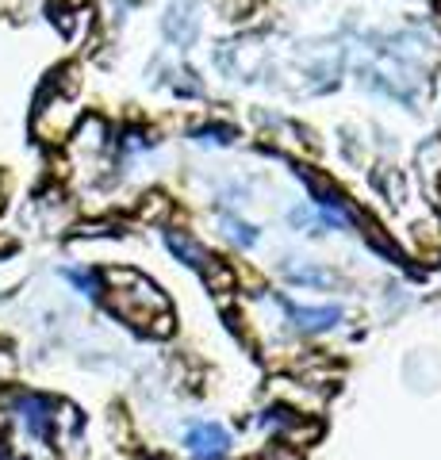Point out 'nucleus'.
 <instances>
[{"mask_svg": "<svg viewBox=\"0 0 441 460\" xmlns=\"http://www.w3.org/2000/svg\"><path fill=\"white\" fill-rule=\"evenodd\" d=\"M108 280L115 284L108 307L123 322H131V326H138V330H150V326H154V318L169 315V299L161 295L158 288L146 280V276H138L131 269H112Z\"/></svg>", "mask_w": 441, "mask_h": 460, "instance_id": "nucleus-1", "label": "nucleus"}, {"mask_svg": "<svg viewBox=\"0 0 441 460\" xmlns=\"http://www.w3.org/2000/svg\"><path fill=\"white\" fill-rule=\"evenodd\" d=\"M184 445H189V453H192V456L219 460V456L227 453L230 437H227L223 426H215V422H200V426H192V430L184 433Z\"/></svg>", "mask_w": 441, "mask_h": 460, "instance_id": "nucleus-2", "label": "nucleus"}, {"mask_svg": "<svg viewBox=\"0 0 441 460\" xmlns=\"http://www.w3.org/2000/svg\"><path fill=\"white\" fill-rule=\"evenodd\" d=\"M166 246H169L173 253H177V257H181L184 264H192V269H204L207 257H212V253H207L196 238L184 234V230H166Z\"/></svg>", "mask_w": 441, "mask_h": 460, "instance_id": "nucleus-4", "label": "nucleus"}, {"mask_svg": "<svg viewBox=\"0 0 441 460\" xmlns=\"http://www.w3.org/2000/svg\"><path fill=\"white\" fill-rule=\"evenodd\" d=\"M19 414H23V426H27L35 437H50V426H54L50 399H39V395L19 399Z\"/></svg>", "mask_w": 441, "mask_h": 460, "instance_id": "nucleus-3", "label": "nucleus"}, {"mask_svg": "<svg viewBox=\"0 0 441 460\" xmlns=\"http://www.w3.org/2000/svg\"><path fill=\"white\" fill-rule=\"evenodd\" d=\"M200 272H204V284L212 288V292H230V288H235V269L223 261H215V257H207V264Z\"/></svg>", "mask_w": 441, "mask_h": 460, "instance_id": "nucleus-6", "label": "nucleus"}, {"mask_svg": "<svg viewBox=\"0 0 441 460\" xmlns=\"http://www.w3.org/2000/svg\"><path fill=\"white\" fill-rule=\"evenodd\" d=\"M269 460H299V456L292 453V448H276V453H273Z\"/></svg>", "mask_w": 441, "mask_h": 460, "instance_id": "nucleus-8", "label": "nucleus"}, {"mask_svg": "<svg viewBox=\"0 0 441 460\" xmlns=\"http://www.w3.org/2000/svg\"><path fill=\"white\" fill-rule=\"evenodd\" d=\"M0 460H8V456H4V453H0Z\"/></svg>", "mask_w": 441, "mask_h": 460, "instance_id": "nucleus-9", "label": "nucleus"}, {"mask_svg": "<svg viewBox=\"0 0 441 460\" xmlns=\"http://www.w3.org/2000/svg\"><path fill=\"white\" fill-rule=\"evenodd\" d=\"M204 134H207V142H230V138H235L230 126H207V131H200V138Z\"/></svg>", "mask_w": 441, "mask_h": 460, "instance_id": "nucleus-7", "label": "nucleus"}, {"mask_svg": "<svg viewBox=\"0 0 441 460\" xmlns=\"http://www.w3.org/2000/svg\"><path fill=\"white\" fill-rule=\"evenodd\" d=\"M284 307H288V315H292V322H299L304 330H327V326H334V322L342 318L338 307H315V310L296 307V303H284Z\"/></svg>", "mask_w": 441, "mask_h": 460, "instance_id": "nucleus-5", "label": "nucleus"}]
</instances>
